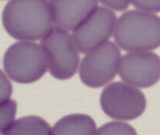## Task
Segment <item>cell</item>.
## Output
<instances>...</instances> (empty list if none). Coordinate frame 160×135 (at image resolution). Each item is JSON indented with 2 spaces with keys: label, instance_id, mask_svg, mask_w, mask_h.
I'll return each instance as SVG.
<instances>
[{
  "label": "cell",
  "instance_id": "1",
  "mask_svg": "<svg viewBox=\"0 0 160 135\" xmlns=\"http://www.w3.org/2000/svg\"><path fill=\"white\" fill-rule=\"evenodd\" d=\"M2 22L10 36L26 42L43 39L54 28L50 4L44 0L9 1Z\"/></svg>",
  "mask_w": 160,
  "mask_h": 135
},
{
  "label": "cell",
  "instance_id": "2",
  "mask_svg": "<svg viewBox=\"0 0 160 135\" xmlns=\"http://www.w3.org/2000/svg\"><path fill=\"white\" fill-rule=\"evenodd\" d=\"M114 40L125 51L156 49L160 46V17L141 10L124 12L115 25Z\"/></svg>",
  "mask_w": 160,
  "mask_h": 135
},
{
  "label": "cell",
  "instance_id": "3",
  "mask_svg": "<svg viewBox=\"0 0 160 135\" xmlns=\"http://www.w3.org/2000/svg\"><path fill=\"white\" fill-rule=\"evenodd\" d=\"M4 70L13 81L33 83L47 71V64L41 46L34 42L21 41L11 45L4 54Z\"/></svg>",
  "mask_w": 160,
  "mask_h": 135
},
{
  "label": "cell",
  "instance_id": "4",
  "mask_svg": "<svg viewBox=\"0 0 160 135\" xmlns=\"http://www.w3.org/2000/svg\"><path fill=\"white\" fill-rule=\"evenodd\" d=\"M41 48L47 68L53 77L64 80L76 73L80 58L68 32L53 28L41 39Z\"/></svg>",
  "mask_w": 160,
  "mask_h": 135
},
{
  "label": "cell",
  "instance_id": "5",
  "mask_svg": "<svg viewBox=\"0 0 160 135\" xmlns=\"http://www.w3.org/2000/svg\"><path fill=\"white\" fill-rule=\"evenodd\" d=\"M100 105L110 118L133 120L145 111L146 98L139 89L117 81L108 84L103 89Z\"/></svg>",
  "mask_w": 160,
  "mask_h": 135
},
{
  "label": "cell",
  "instance_id": "6",
  "mask_svg": "<svg viewBox=\"0 0 160 135\" xmlns=\"http://www.w3.org/2000/svg\"><path fill=\"white\" fill-rule=\"evenodd\" d=\"M120 60L121 52L117 45L107 41L87 53L82 59L79 67V77L89 87H101L115 78Z\"/></svg>",
  "mask_w": 160,
  "mask_h": 135
},
{
  "label": "cell",
  "instance_id": "7",
  "mask_svg": "<svg viewBox=\"0 0 160 135\" xmlns=\"http://www.w3.org/2000/svg\"><path fill=\"white\" fill-rule=\"evenodd\" d=\"M116 15L111 9L97 7L72 32V40L77 51L89 53L107 42L112 36Z\"/></svg>",
  "mask_w": 160,
  "mask_h": 135
},
{
  "label": "cell",
  "instance_id": "8",
  "mask_svg": "<svg viewBox=\"0 0 160 135\" xmlns=\"http://www.w3.org/2000/svg\"><path fill=\"white\" fill-rule=\"evenodd\" d=\"M119 76L138 88H148L160 80V57L152 52H131L121 57Z\"/></svg>",
  "mask_w": 160,
  "mask_h": 135
},
{
  "label": "cell",
  "instance_id": "9",
  "mask_svg": "<svg viewBox=\"0 0 160 135\" xmlns=\"http://www.w3.org/2000/svg\"><path fill=\"white\" fill-rule=\"evenodd\" d=\"M49 4L51 8L53 25L55 28L65 32L73 31L98 7V2L95 0H53Z\"/></svg>",
  "mask_w": 160,
  "mask_h": 135
},
{
  "label": "cell",
  "instance_id": "10",
  "mask_svg": "<svg viewBox=\"0 0 160 135\" xmlns=\"http://www.w3.org/2000/svg\"><path fill=\"white\" fill-rule=\"evenodd\" d=\"M96 124L86 114H70L55 123L52 135H96Z\"/></svg>",
  "mask_w": 160,
  "mask_h": 135
},
{
  "label": "cell",
  "instance_id": "11",
  "mask_svg": "<svg viewBox=\"0 0 160 135\" xmlns=\"http://www.w3.org/2000/svg\"><path fill=\"white\" fill-rule=\"evenodd\" d=\"M2 135H52V129L38 116H25L14 120L1 132Z\"/></svg>",
  "mask_w": 160,
  "mask_h": 135
},
{
  "label": "cell",
  "instance_id": "12",
  "mask_svg": "<svg viewBox=\"0 0 160 135\" xmlns=\"http://www.w3.org/2000/svg\"><path fill=\"white\" fill-rule=\"evenodd\" d=\"M96 135H137V132L131 125L127 123L112 121L98 128Z\"/></svg>",
  "mask_w": 160,
  "mask_h": 135
},
{
  "label": "cell",
  "instance_id": "13",
  "mask_svg": "<svg viewBox=\"0 0 160 135\" xmlns=\"http://www.w3.org/2000/svg\"><path fill=\"white\" fill-rule=\"evenodd\" d=\"M16 110L17 103L11 99L0 105V132L14 121Z\"/></svg>",
  "mask_w": 160,
  "mask_h": 135
},
{
  "label": "cell",
  "instance_id": "14",
  "mask_svg": "<svg viewBox=\"0 0 160 135\" xmlns=\"http://www.w3.org/2000/svg\"><path fill=\"white\" fill-rule=\"evenodd\" d=\"M11 94L12 85L4 72L0 70V105L10 100Z\"/></svg>",
  "mask_w": 160,
  "mask_h": 135
},
{
  "label": "cell",
  "instance_id": "15",
  "mask_svg": "<svg viewBox=\"0 0 160 135\" xmlns=\"http://www.w3.org/2000/svg\"><path fill=\"white\" fill-rule=\"evenodd\" d=\"M134 7L140 9L141 11L159 12L160 11V1H132Z\"/></svg>",
  "mask_w": 160,
  "mask_h": 135
},
{
  "label": "cell",
  "instance_id": "16",
  "mask_svg": "<svg viewBox=\"0 0 160 135\" xmlns=\"http://www.w3.org/2000/svg\"><path fill=\"white\" fill-rule=\"evenodd\" d=\"M102 3L111 9H116V10L126 9L130 4L129 1H102Z\"/></svg>",
  "mask_w": 160,
  "mask_h": 135
}]
</instances>
